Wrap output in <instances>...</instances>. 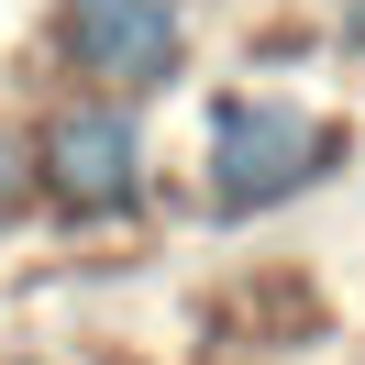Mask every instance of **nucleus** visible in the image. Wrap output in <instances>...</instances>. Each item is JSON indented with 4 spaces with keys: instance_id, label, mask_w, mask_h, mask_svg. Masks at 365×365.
<instances>
[{
    "instance_id": "39448f33",
    "label": "nucleus",
    "mask_w": 365,
    "mask_h": 365,
    "mask_svg": "<svg viewBox=\"0 0 365 365\" xmlns=\"http://www.w3.org/2000/svg\"><path fill=\"white\" fill-rule=\"evenodd\" d=\"M343 34H354V45H365V0H343Z\"/></svg>"
},
{
    "instance_id": "7ed1b4c3",
    "label": "nucleus",
    "mask_w": 365,
    "mask_h": 365,
    "mask_svg": "<svg viewBox=\"0 0 365 365\" xmlns=\"http://www.w3.org/2000/svg\"><path fill=\"white\" fill-rule=\"evenodd\" d=\"M45 178H56V200L67 210H122L144 188V133L122 111H67L45 133Z\"/></svg>"
},
{
    "instance_id": "f257e3e1",
    "label": "nucleus",
    "mask_w": 365,
    "mask_h": 365,
    "mask_svg": "<svg viewBox=\"0 0 365 365\" xmlns=\"http://www.w3.org/2000/svg\"><path fill=\"white\" fill-rule=\"evenodd\" d=\"M321 166H332V133H321L310 111H288V100H232V111L210 122V188H222V210L288 200Z\"/></svg>"
},
{
    "instance_id": "f03ea898",
    "label": "nucleus",
    "mask_w": 365,
    "mask_h": 365,
    "mask_svg": "<svg viewBox=\"0 0 365 365\" xmlns=\"http://www.w3.org/2000/svg\"><path fill=\"white\" fill-rule=\"evenodd\" d=\"M67 45L111 89H155L178 67V0H67Z\"/></svg>"
},
{
    "instance_id": "20e7f679",
    "label": "nucleus",
    "mask_w": 365,
    "mask_h": 365,
    "mask_svg": "<svg viewBox=\"0 0 365 365\" xmlns=\"http://www.w3.org/2000/svg\"><path fill=\"white\" fill-rule=\"evenodd\" d=\"M23 200V155H11V144H0V210Z\"/></svg>"
}]
</instances>
